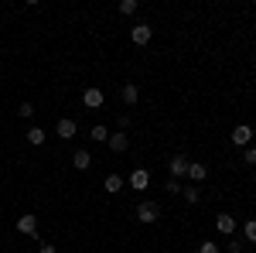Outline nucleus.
<instances>
[{
	"instance_id": "f257e3e1",
	"label": "nucleus",
	"mask_w": 256,
	"mask_h": 253,
	"mask_svg": "<svg viewBox=\"0 0 256 253\" xmlns=\"http://www.w3.org/2000/svg\"><path fill=\"white\" fill-rule=\"evenodd\" d=\"M158 219H160V205L158 202H140L137 205V222L150 226V222H158Z\"/></svg>"
},
{
	"instance_id": "f03ea898",
	"label": "nucleus",
	"mask_w": 256,
	"mask_h": 253,
	"mask_svg": "<svg viewBox=\"0 0 256 253\" xmlns=\"http://www.w3.org/2000/svg\"><path fill=\"white\" fill-rule=\"evenodd\" d=\"M229 140H232L236 147H246V144L253 140V130H250V123H239L236 130H232V137H229Z\"/></svg>"
},
{
	"instance_id": "7ed1b4c3",
	"label": "nucleus",
	"mask_w": 256,
	"mask_h": 253,
	"mask_svg": "<svg viewBox=\"0 0 256 253\" xmlns=\"http://www.w3.org/2000/svg\"><path fill=\"white\" fill-rule=\"evenodd\" d=\"M82 103H86L89 110H99V106H102V89H96V86H89V89L82 93Z\"/></svg>"
},
{
	"instance_id": "20e7f679",
	"label": "nucleus",
	"mask_w": 256,
	"mask_h": 253,
	"mask_svg": "<svg viewBox=\"0 0 256 253\" xmlns=\"http://www.w3.org/2000/svg\"><path fill=\"white\" fill-rule=\"evenodd\" d=\"M18 233L34 236V233H38V219H34L31 212H28V215H20V219H18Z\"/></svg>"
},
{
	"instance_id": "39448f33",
	"label": "nucleus",
	"mask_w": 256,
	"mask_h": 253,
	"mask_svg": "<svg viewBox=\"0 0 256 253\" xmlns=\"http://www.w3.org/2000/svg\"><path fill=\"white\" fill-rule=\"evenodd\" d=\"M188 164H192V161H188L184 154H174L168 168H171V175H174V178H181V175H188Z\"/></svg>"
},
{
	"instance_id": "423d86ee",
	"label": "nucleus",
	"mask_w": 256,
	"mask_h": 253,
	"mask_svg": "<svg viewBox=\"0 0 256 253\" xmlns=\"http://www.w3.org/2000/svg\"><path fill=\"white\" fill-rule=\"evenodd\" d=\"M130 38H134V45H147V41H150V24H137V28L130 31Z\"/></svg>"
},
{
	"instance_id": "0eeeda50",
	"label": "nucleus",
	"mask_w": 256,
	"mask_h": 253,
	"mask_svg": "<svg viewBox=\"0 0 256 253\" xmlns=\"http://www.w3.org/2000/svg\"><path fill=\"white\" fill-rule=\"evenodd\" d=\"M130 185H134V188H137V192H144V188H147V185H150V175H147V171H144V168H137V171H134V175H130Z\"/></svg>"
},
{
	"instance_id": "6e6552de",
	"label": "nucleus",
	"mask_w": 256,
	"mask_h": 253,
	"mask_svg": "<svg viewBox=\"0 0 256 253\" xmlns=\"http://www.w3.org/2000/svg\"><path fill=\"white\" fill-rule=\"evenodd\" d=\"M216 226H218V233H226V236H229V233H236V219H232V215H226V212H222V215L216 219Z\"/></svg>"
},
{
	"instance_id": "1a4fd4ad",
	"label": "nucleus",
	"mask_w": 256,
	"mask_h": 253,
	"mask_svg": "<svg viewBox=\"0 0 256 253\" xmlns=\"http://www.w3.org/2000/svg\"><path fill=\"white\" fill-rule=\"evenodd\" d=\"M55 130H58V137H62V140L76 137V120H58V127H55Z\"/></svg>"
},
{
	"instance_id": "9d476101",
	"label": "nucleus",
	"mask_w": 256,
	"mask_h": 253,
	"mask_svg": "<svg viewBox=\"0 0 256 253\" xmlns=\"http://www.w3.org/2000/svg\"><path fill=\"white\" fill-rule=\"evenodd\" d=\"M130 147V140H126V134H113L110 137V151H116V154H123Z\"/></svg>"
},
{
	"instance_id": "9b49d317",
	"label": "nucleus",
	"mask_w": 256,
	"mask_h": 253,
	"mask_svg": "<svg viewBox=\"0 0 256 253\" xmlns=\"http://www.w3.org/2000/svg\"><path fill=\"white\" fill-rule=\"evenodd\" d=\"M72 164H76L79 171H86V168L92 164V154H89V151H76V154H72Z\"/></svg>"
},
{
	"instance_id": "f8f14e48",
	"label": "nucleus",
	"mask_w": 256,
	"mask_h": 253,
	"mask_svg": "<svg viewBox=\"0 0 256 253\" xmlns=\"http://www.w3.org/2000/svg\"><path fill=\"white\" fill-rule=\"evenodd\" d=\"M188 178H192V181H205V178H208V168H205V164H188Z\"/></svg>"
},
{
	"instance_id": "ddd939ff",
	"label": "nucleus",
	"mask_w": 256,
	"mask_h": 253,
	"mask_svg": "<svg viewBox=\"0 0 256 253\" xmlns=\"http://www.w3.org/2000/svg\"><path fill=\"white\" fill-rule=\"evenodd\" d=\"M44 130H41V127H31V130H28V144H34V147H41V144H44Z\"/></svg>"
},
{
	"instance_id": "4468645a",
	"label": "nucleus",
	"mask_w": 256,
	"mask_h": 253,
	"mask_svg": "<svg viewBox=\"0 0 256 253\" xmlns=\"http://www.w3.org/2000/svg\"><path fill=\"white\" fill-rule=\"evenodd\" d=\"M120 96H123V103H137V96H140V93H137V86H134V82H126Z\"/></svg>"
},
{
	"instance_id": "2eb2a0df",
	"label": "nucleus",
	"mask_w": 256,
	"mask_h": 253,
	"mask_svg": "<svg viewBox=\"0 0 256 253\" xmlns=\"http://www.w3.org/2000/svg\"><path fill=\"white\" fill-rule=\"evenodd\" d=\"M123 188V178L120 175H106V192H120Z\"/></svg>"
},
{
	"instance_id": "dca6fc26",
	"label": "nucleus",
	"mask_w": 256,
	"mask_h": 253,
	"mask_svg": "<svg viewBox=\"0 0 256 253\" xmlns=\"http://www.w3.org/2000/svg\"><path fill=\"white\" fill-rule=\"evenodd\" d=\"M181 195H184V202H188V205H195V202H198V188H192V185H188V188H181Z\"/></svg>"
},
{
	"instance_id": "f3484780",
	"label": "nucleus",
	"mask_w": 256,
	"mask_h": 253,
	"mask_svg": "<svg viewBox=\"0 0 256 253\" xmlns=\"http://www.w3.org/2000/svg\"><path fill=\"white\" fill-rule=\"evenodd\" d=\"M18 117L31 120V117H34V106H31V103H20V106H18Z\"/></svg>"
},
{
	"instance_id": "a211bd4d",
	"label": "nucleus",
	"mask_w": 256,
	"mask_h": 253,
	"mask_svg": "<svg viewBox=\"0 0 256 253\" xmlns=\"http://www.w3.org/2000/svg\"><path fill=\"white\" fill-rule=\"evenodd\" d=\"M92 140H110V130L99 123V127H92Z\"/></svg>"
},
{
	"instance_id": "6ab92c4d",
	"label": "nucleus",
	"mask_w": 256,
	"mask_h": 253,
	"mask_svg": "<svg viewBox=\"0 0 256 253\" xmlns=\"http://www.w3.org/2000/svg\"><path fill=\"white\" fill-rule=\"evenodd\" d=\"M134 11H137V0H123L120 4V14H134Z\"/></svg>"
},
{
	"instance_id": "aec40b11",
	"label": "nucleus",
	"mask_w": 256,
	"mask_h": 253,
	"mask_svg": "<svg viewBox=\"0 0 256 253\" xmlns=\"http://www.w3.org/2000/svg\"><path fill=\"white\" fill-rule=\"evenodd\" d=\"M246 239H250V243H256V219H250V222H246Z\"/></svg>"
},
{
	"instance_id": "412c9836",
	"label": "nucleus",
	"mask_w": 256,
	"mask_h": 253,
	"mask_svg": "<svg viewBox=\"0 0 256 253\" xmlns=\"http://www.w3.org/2000/svg\"><path fill=\"white\" fill-rule=\"evenodd\" d=\"M198 253H218V246H216V243H212V239H205V243L198 246Z\"/></svg>"
},
{
	"instance_id": "4be33fe9",
	"label": "nucleus",
	"mask_w": 256,
	"mask_h": 253,
	"mask_svg": "<svg viewBox=\"0 0 256 253\" xmlns=\"http://www.w3.org/2000/svg\"><path fill=\"white\" fill-rule=\"evenodd\" d=\"M164 192H171V195H178V192H181V185H178V178H171V181L164 185Z\"/></svg>"
},
{
	"instance_id": "5701e85b",
	"label": "nucleus",
	"mask_w": 256,
	"mask_h": 253,
	"mask_svg": "<svg viewBox=\"0 0 256 253\" xmlns=\"http://www.w3.org/2000/svg\"><path fill=\"white\" fill-rule=\"evenodd\" d=\"M246 164H256V147H246V157H242Z\"/></svg>"
},
{
	"instance_id": "b1692460",
	"label": "nucleus",
	"mask_w": 256,
	"mask_h": 253,
	"mask_svg": "<svg viewBox=\"0 0 256 253\" xmlns=\"http://www.w3.org/2000/svg\"><path fill=\"white\" fill-rule=\"evenodd\" d=\"M242 250V243H239V239H232V243H229V253H239Z\"/></svg>"
},
{
	"instance_id": "393cba45",
	"label": "nucleus",
	"mask_w": 256,
	"mask_h": 253,
	"mask_svg": "<svg viewBox=\"0 0 256 253\" xmlns=\"http://www.w3.org/2000/svg\"><path fill=\"white\" fill-rule=\"evenodd\" d=\"M41 253H55V246H48V243H41Z\"/></svg>"
}]
</instances>
